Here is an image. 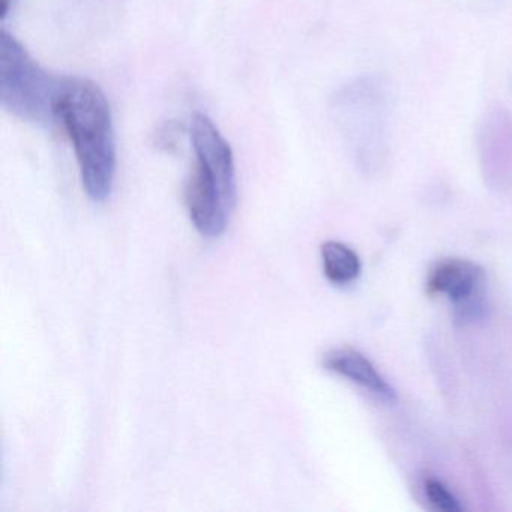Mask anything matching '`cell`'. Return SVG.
Returning a JSON list of instances; mask_svg holds the SVG:
<instances>
[{
	"label": "cell",
	"instance_id": "cell-7",
	"mask_svg": "<svg viewBox=\"0 0 512 512\" xmlns=\"http://www.w3.org/2000/svg\"><path fill=\"white\" fill-rule=\"evenodd\" d=\"M425 496L434 509L443 512H460L463 506L457 497L437 479H427L424 484Z\"/></svg>",
	"mask_w": 512,
	"mask_h": 512
},
{
	"label": "cell",
	"instance_id": "cell-5",
	"mask_svg": "<svg viewBox=\"0 0 512 512\" xmlns=\"http://www.w3.org/2000/svg\"><path fill=\"white\" fill-rule=\"evenodd\" d=\"M323 367L338 376L346 377L350 382L361 386L383 403H397L395 389L386 382L385 377L376 370L370 359L358 350L350 349V347L329 350L323 356Z\"/></svg>",
	"mask_w": 512,
	"mask_h": 512
},
{
	"label": "cell",
	"instance_id": "cell-8",
	"mask_svg": "<svg viewBox=\"0 0 512 512\" xmlns=\"http://www.w3.org/2000/svg\"><path fill=\"white\" fill-rule=\"evenodd\" d=\"M2 2H4V11H2V14H7V4H8V0H2Z\"/></svg>",
	"mask_w": 512,
	"mask_h": 512
},
{
	"label": "cell",
	"instance_id": "cell-3",
	"mask_svg": "<svg viewBox=\"0 0 512 512\" xmlns=\"http://www.w3.org/2000/svg\"><path fill=\"white\" fill-rule=\"evenodd\" d=\"M61 80L44 71L7 31L0 34V104L11 115L35 125L58 121Z\"/></svg>",
	"mask_w": 512,
	"mask_h": 512
},
{
	"label": "cell",
	"instance_id": "cell-6",
	"mask_svg": "<svg viewBox=\"0 0 512 512\" xmlns=\"http://www.w3.org/2000/svg\"><path fill=\"white\" fill-rule=\"evenodd\" d=\"M322 263L325 277L332 284L344 286L353 283L361 274V260L358 254L337 241H328L322 245Z\"/></svg>",
	"mask_w": 512,
	"mask_h": 512
},
{
	"label": "cell",
	"instance_id": "cell-1",
	"mask_svg": "<svg viewBox=\"0 0 512 512\" xmlns=\"http://www.w3.org/2000/svg\"><path fill=\"white\" fill-rule=\"evenodd\" d=\"M56 116L73 142L86 193L104 202L116 175L115 128L106 94L91 80L62 77Z\"/></svg>",
	"mask_w": 512,
	"mask_h": 512
},
{
	"label": "cell",
	"instance_id": "cell-4",
	"mask_svg": "<svg viewBox=\"0 0 512 512\" xmlns=\"http://www.w3.org/2000/svg\"><path fill=\"white\" fill-rule=\"evenodd\" d=\"M484 269L466 259H443L431 266L427 277L428 295H445L454 305L458 322H473L484 316Z\"/></svg>",
	"mask_w": 512,
	"mask_h": 512
},
{
	"label": "cell",
	"instance_id": "cell-2",
	"mask_svg": "<svg viewBox=\"0 0 512 512\" xmlns=\"http://www.w3.org/2000/svg\"><path fill=\"white\" fill-rule=\"evenodd\" d=\"M196 167L187 185V206L200 235L218 238L236 203L235 158L214 122L197 113L191 122Z\"/></svg>",
	"mask_w": 512,
	"mask_h": 512
}]
</instances>
